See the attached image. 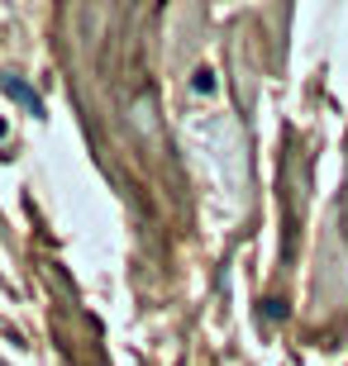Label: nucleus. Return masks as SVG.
<instances>
[{
  "label": "nucleus",
  "instance_id": "obj_1",
  "mask_svg": "<svg viewBox=\"0 0 348 366\" xmlns=\"http://www.w3.org/2000/svg\"><path fill=\"white\" fill-rule=\"evenodd\" d=\"M0 91L10 95V100H19L29 114H43V100H38V91H34V86H24L19 77H0Z\"/></svg>",
  "mask_w": 348,
  "mask_h": 366
},
{
  "label": "nucleus",
  "instance_id": "obj_3",
  "mask_svg": "<svg viewBox=\"0 0 348 366\" xmlns=\"http://www.w3.org/2000/svg\"><path fill=\"white\" fill-rule=\"evenodd\" d=\"M0 138H5V119H0Z\"/></svg>",
  "mask_w": 348,
  "mask_h": 366
},
{
  "label": "nucleus",
  "instance_id": "obj_2",
  "mask_svg": "<svg viewBox=\"0 0 348 366\" xmlns=\"http://www.w3.org/2000/svg\"><path fill=\"white\" fill-rule=\"evenodd\" d=\"M196 91H201V95L215 91V72H206V67H201V72H196Z\"/></svg>",
  "mask_w": 348,
  "mask_h": 366
}]
</instances>
